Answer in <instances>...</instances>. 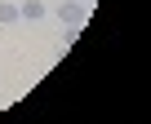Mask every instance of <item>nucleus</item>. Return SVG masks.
<instances>
[{
    "instance_id": "obj_2",
    "label": "nucleus",
    "mask_w": 151,
    "mask_h": 124,
    "mask_svg": "<svg viewBox=\"0 0 151 124\" xmlns=\"http://www.w3.org/2000/svg\"><path fill=\"white\" fill-rule=\"evenodd\" d=\"M18 18L22 22H40V18H49V5H45V0H22V5H18Z\"/></svg>"
},
{
    "instance_id": "obj_3",
    "label": "nucleus",
    "mask_w": 151,
    "mask_h": 124,
    "mask_svg": "<svg viewBox=\"0 0 151 124\" xmlns=\"http://www.w3.org/2000/svg\"><path fill=\"white\" fill-rule=\"evenodd\" d=\"M18 22V5H9V0H0V27Z\"/></svg>"
},
{
    "instance_id": "obj_1",
    "label": "nucleus",
    "mask_w": 151,
    "mask_h": 124,
    "mask_svg": "<svg viewBox=\"0 0 151 124\" xmlns=\"http://www.w3.org/2000/svg\"><path fill=\"white\" fill-rule=\"evenodd\" d=\"M53 18H62L67 27H85V18H89V5H80V0H62V5L53 9Z\"/></svg>"
},
{
    "instance_id": "obj_4",
    "label": "nucleus",
    "mask_w": 151,
    "mask_h": 124,
    "mask_svg": "<svg viewBox=\"0 0 151 124\" xmlns=\"http://www.w3.org/2000/svg\"><path fill=\"white\" fill-rule=\"evenodd\" d=\"M80 5H98V0H80Z\"/></svg>"
}]
</instances>
